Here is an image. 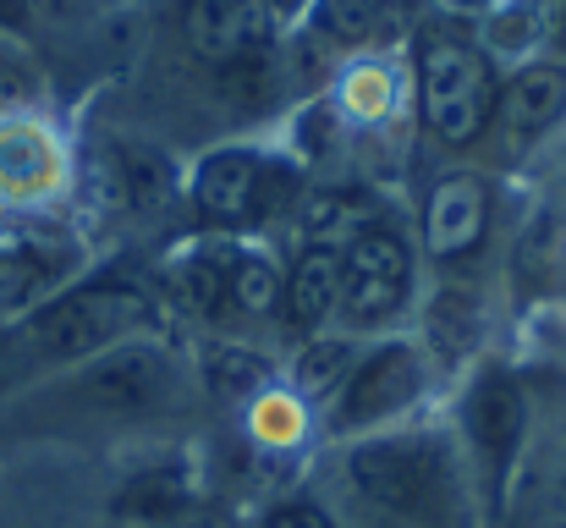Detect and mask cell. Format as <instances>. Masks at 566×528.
<instances>
[{
	"mask_svg": "<svg viewBox=\"0 0 566 528\" xmlns=\"http://www.w3.org/2000/svg\"><path fill=\"white\" fill-rule=\"evenodd\" d=\"M177 528H231V518H220V513H182Z\"/></svg>",
	"mask_w": 566,
	"mask_h": 528,
	"instance_id": "44dd1931",
	"label": "cell"
},
{
	"mask_svg": "<svg viewBox=\"0 0 566 528\" xmlns=\"http://www.w3.org/2000/svg\"><path fill=\"white\" fill-rule=\"evenodd\" d=\"M144 298L127 292V287H83V292H66L55 303H44L33 320H22L6 348H0V380L6 374H28V369H44V363H72V358H88V352L122 342L133 325H144Z\"/></svg>",
	"mask_w": 566,
	"mask_h": 528,
	"instance_id": "6da1fadb",
	"label": "cell"
},
{
	"mask_svg": "<svg viewBox=\"0 0 566 528\" xmlns=\"http://www.w3.org/2000/svg\"><path fill=\"white\" fill-rule=\"evenodd\" d=\"M412 287V253L390 226H369L342 253V314L353 325H385Z\"/></svg>",
	"mask_w": 566,
	"mask_h": 528,
	"instance_id": "277c9868",
	"label": "cell"
},
{
	"mask_svg": "<svg viewBox=\"0 0 566 528\" xmlns=\"http://www.w3.org/2000/svg\"><path fill=\"white\" fill-rule=\"evenodd\" d=\"M231 270H237V253L231 248H203L182 265V292H188L192 309L203 314H220L231 303Z\"/></svg>",
	"mask_w": 566,
	"mask_h": 528,
	"instance_id": "9a60e30c",
	"label": "cell"
},
{
	"mask_svg": "<svg viewBox=\"0 0 566 528\" xmlns=\"http://www.w3.org/2000/svg\"><path fill=\"white\" fill-rule=\"evenodd\" d=\"M188 507H192V485L182 468H144L116 496V513L122 518H138V524H177Z\"/></svg>",
	"mask_w": 566,
	"mask_h": 528,
	"instance_id": "4fadbf2b",
	"label": "cell"
},
{
	"mask_svg": "<svg viewBox=\"0 0 566 528\" xmlns=\"http://www.w3.org/2000/svg\"><path fill=\"white\" fill-rule=\"evenodd\" d=\"M342 303V248H308L297 259V270L286 276L281 287V309H286V325L292 331H314L336 314Z\"/></svg>",
	"mask_w": 566,
	"mask_h": 528,
	"instance_id": "8fae6325",
	"label": "cell"
},
{
	"mask_svg": "<svg viewBox=\"0 0 566 528\" xmlns=\"http://www.w3.org/2000/svg\"><path fill=\"white\" fill-rule=\"evenodd\" d=\"M347 468L358 496L379 513L418 528H457V479L434 441H407V435L369 441L353 452Z\"/></svg>",
	"mask_w": 566,
	"mask_h": 528,
	"instance_id": "7a4b0ae2",
	"label": "cell"
},
{
	"mask_svg": "<svg viewBox=\"0 0 566 528\" xmlns=\"http://www.w3.org/2000/svg\"><path fill=\"white\" fill-rule=\"evenodd\" d=\"M50 176H55V155H50V144H44L39 133H28V127L0 133V187L33 193V187H44Z\"/></svg>",
	"mask_w": 566,
	"mask_h": 528,
	"instance_id": "5bb4252c",
	"label": "cell"
},
{
	"mask_svg": "<svg viewBox=\"0 0 566 528\" xmlns=\"http://www.w3.org/2000/svg\"><path fill=\"white\" fill-rule=\"evenodd\" d=\"M264 528H336V524H331L319 507H303V501H297V507H275V513L264 518Z\"/></svg>",
	"mask_w": 566,
	"mask_h": 528,
	"instance_id": "d6986e66",
	"label": "cell"
},
{
	"mask_svg": "<svg viewBox=\"0 0 566 528\" xmlns=\"http://www.w3.org/2000/svg\"><path fill=\"white\" fill-rule=\"evenodd\" d=\"M214 363H220V369H214L220 391H259V385H264V363H253V358H242V352H220Z\"/></svg>",
	"mask_w": 566,
	"mask_h": 528,
	"instance_id": "e0dca14e",
	"label": "cell"
},
{
	"mask_svg": "<svg viewBox=\"0 0 566 528\" xmlns=\"http://www.w3.org/2000/svg\"><path fill=\"white\" fill-rule=\"evenodd\" d=\"M484 226H490V187L479 176L434 182L429 209H423V231H429L434 259H468L484 242Z\"/></svg>",
	"mask_w": 566,
	"mask_h": 528,
	"instance_id": "30bf717a",
	"label": "cell"
},
{
	"mask_svg": "<svg viewBox=\"0 0 566 528\" xmlns=\"http://www.w3.org/2000/svg\"><path fill=\"white\" fill-rule=\"evenodd\" d=\"M28 22V0H0V28H22Z\"/></svg>",
	"mask_w": 566,
	"mask_h": 528,
	"instance_id": "7402d4cb",
	"label": "cell"
},
{
	"mask_svg": "<svg viewBox=\"0 0 566 528\" xmlns=\"http://www.w3.org/2000/svg\"><path fill=\"white\" fill-rule=\"evenodd\" d=\"M418 105H423V122L440 144H451V149L473 144L495 116V77H490L484 55L462 39H446V33L423 39Z\"/></svg>",
	"mask_w": 566,
	"mask_h": 528,
	"instance_id": "3957f363",
	"label": "cell"
},
{
	"mask_svg": "<svg viewBox=\"0 0 566 528\" xmlns=\"http://www.w3.org/2000/svg\"><path fill=\"white\" fill-rule=\"evenodd\" d=\"M495 105H501V122L512 138H534L566 111V72L528 66V72H517V83L506 94H495Z\"/></svg>",
	"mask_w": 566,
	"mask_h": 528,
	"instance_id": "7c38bea8",
	"label": "cell"
},
{
	"mask_svg": "<svg viewBox=\"0 0 566 528\" xmlns=\"http://www.w3.org/2000/svg\"><path fill=\"white\" fill-rule=\"evenodd\" d=\"M188 44L209 66L253 61L270 39V0H188Z\"/></svg>",
	"mask_w": 566,
	"mask_h": 528,
	"instance_id": "52a82bcc",
	"label": "cell"
},
{
	"mask_svg": "<svg viewBox=\"0 0 566 528\" xmlns=\"http://www.w3.org/2000/svg\"><path fill=\"white\" fill-rule=\"evenodd\" d=\"M77 396L99 413H149L171 396V363L149 348H116L77 380Z\"/></svg>",
	"mask_w": 566,
	"mask_h": 528,
	"instance_id": "8992f818",
	"label": "cell"
},
{
	"mask_svg": "<svg viewBox=\"0 0 566 528\" xmlns=\"http://www.w3.org/2000/svg\"><path fill=\"white\" fill-rule=\"evenodd\" d=\"M423 385V369H418V352L412 348H385L369 363H358L342 385V402H336V424L342 429H358V424H379L385 413L407 407Z\"/></svg>",
	"mask_w": 566,
	"mask_h": 528,
	"instance_id": "9c48e42d",
	"label": "cell"
},
{
	"mask_svg": "<svg viewBox=\"0 0 566 528\" xmlns=\"http://www.w3.org/2000/svg\"><path fill=\"white\" fill-rule=\"evenodd\" d=\"M192 198L209 220L220 226H248L259 215L275 209L281 198V172L248 149H220L198 166V182H192Z\"/></svg>",
	"mask_w": 566,
	"mask_h": 528,
	"instance_id": "5b68a950",
	"label": "cell"
},
{
	"mask_svg": "<svg viewBox=\"0 0 566 528\" xmlns=\"http://www.w3.org/2000/svg\"><path fill=\"white\" fill-rule=\"evenodd\" d=\"M281 303V276L270 259H253V253H237V270H231V309L242 314H270Z\"/></svg>",
	"mask_w": 566,
	"mask_h": 528,
	"instance_id": "2e32d148",
	"label": "cell"
},
{
	"mask_svg": "<svg viewBox=\"0 0 566 528\" xmlns=\"http://www.w3.org/2000/svg\"><path fill=\"white\" fill-rule=\"evenodd\" d=\"M325 28L336 39H364L369 33V6L364 0H331L325 6Z\"/></svg>",
	"mask_w": 566,
	"mask_h": 528,
	"instance_id": "ac0fdd59",
	"label": "cell"
},
{
	"mask_svg": "<svg viewBox=\"0 0 566 528\" xmlns=\"http://www.w3.org/2000/svg\"><path fill=\"white\" fill-rule=\"evenodd\" d=\"M523 418H528V402H523V385L501 369H490L473 396H468V435L484 457V474H490V490H501L512 457H517V441H523Z\"/></svg>",
	"mask_w": 566,
	"mask_h": 528,
	"instance_id": "ba28073f",
	"label": "cell"
},
{
	"mask_svg": "<svg viewBox=\"0 0 566 528\" xmlns=\"http://www.w3.org/2000/svg\"><path fill=\"white\" fill-rule=\"evenodd\" d=\"M342 363H347V348H325V352H319V358L308 363V391H331Z\"/></svg>",
	"mask_w": 566,
	"mask_h": 528,
	"instance_id": "ffe728a7",
	"label": "cell"
}]
</instances>
